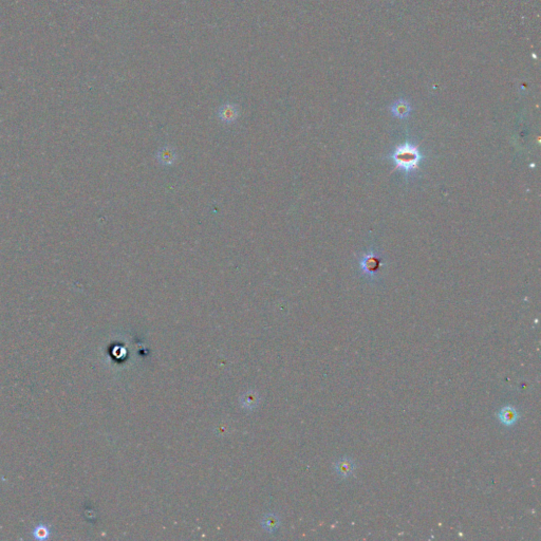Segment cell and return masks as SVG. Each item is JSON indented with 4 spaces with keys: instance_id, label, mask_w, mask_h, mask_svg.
I'll use <instances>...</instances> for the list:
<instances>
[{
    "instance_id": "cell-2",
    "label": "cell",
    "mask_w": 541,
    "mask_h": 541,
    "mask_svg": "<svg viewBox=\"0 0 541 541\" xmlns=\"http://www.w3.org/2000/svg\"><path fill=\"white\" fill-rule=\"evenodd\" d=\"M360 268L363 272L371 277H374L378 274V270L382 265V258L378 254L374 252H369L360 258Z\"/></svg>"
},
{
    "instance_id": "cell-7",
    "label": "cell",
    "mask_w": 541,
    "mask_h": 541,
    "mask_svg": "<svg viewBox=\"0 0 541 541\" xmlns=\"http://www.w3.org/2000/svg\"><path fill=\"white\" fill-rule=\"evenodd\" d=\"M156 157L157 160H159V162L163 165H172L175 163L176 159H177V155H176V151L171 148V147H164L162 149H160L159 151H157V154H156Z\"/></svg>"
},
{
    "instance_id": "cell-1",
    "label": "cell",
    "mask_w": 541,
    "mask_h": 541,
    "mask_svg": "<svg viewBox=\"0 0 541 541\" xmlns=\"http://www.w3.org/2000/svg\"><path fill=\"white\" fill-rule=\"evenodd\" d=\"M391 159L396 164V168L406 174H410L419 169L423 155L416 146L410 143H404L394 149Z\"/></svg>"
},
{
    "instance_id": "cell-6",
    "label": "cell",
    "mask_w": 541,
    "mask_h": 541,
    "mask_svg": "<svg viewBox=\"0 0 541 541\" xmlns=\"http://www.w3.org/2000/svg\"><path fill=\"white\" fill-rule=\"evenodd\" d=\"M335 469L338 476L343 478H348L352 476V473L355 469V463L351 459L343 458L336 463Z\"/></svg>"
},
{
    "instance_id": "cell-3",
    "label": "cell",
    "mask_w": 541,
    "mask_h": 541,
    "mask_svg": "<svg viewBox=\"0 0 541 541\" xmlns=\"http://www.w3.org/2000/svg\"><path fill=\"white\" fill-rule=\"evenodd\" d=\"M498 416L500 422L503 425L510 427L517 423L518 419H519V412H518V410L513 407V406H504L499 411Z\"/></svg>"
},
{
    "instance_id": "cell-4",
    "label": "cell",
    "mask_w": 541,
    "mask_h": 541,
    "mask_svg": "<svg viewBox=\"0 0 541 541\" xmlns=\"http://www.w3.org/2000/svg\"><path fill=\"white\" fill-rule=\"evenodd\" d=\"M239 116V108L234 104H225L218 111L219 119L224 123H233Z\"/></svg>"
},
{
    "instance_id": "cell-5",
    "label": "cell",
    "mask_w": 541,
    "mask_h": 541,
    "mask_svg": "<svg viewBox=\"0 0 541 541\" xmlns=\"http://www.w3.org/2000/svg\"><path fill=\"white\" fill-rule=\"evenodd\" d=\"M391 114L399 119H405L407 118L411 112V105L408 100L406 99H398L397 101L391 105L390 107Z\"/></svg>"
}]
</instances>
